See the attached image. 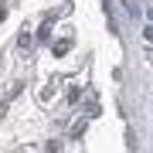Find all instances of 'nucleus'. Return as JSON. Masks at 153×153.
I'll return each instance as SVG.
<instances>
[{
    "label": "nucleus",
    "instance_id": "obj_1",
    "mask_svg": "<svg viewBox=\"0 0 153 153\" xmlns=\"http://www.w3.org/2000/svg\"><path fill=\"white\" fill-rule=\"evenodd\" d=\"M68 44H71V41H58V44H55V55H65V51H68Z\"/></svg>",
    "mask_w": 153,
    "mask_h": 153
},
{
    "label": "nucleus",
    "instance_id": "obj_2",
    "mask_svg": "<svg viewBox=\"0 0 153 153\" xmlns=\"http://www.w3.org/2000/svg\"><path fill=\"white\" fill-rule=\"evenodd\" d=\"M146 38H150V41H153V27H146Z\"/></svg>",
    "mask_w": 153,
    "mask_h": 153
}]
</instances>
